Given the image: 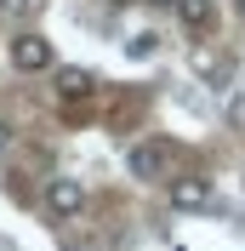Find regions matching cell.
<instances>
[{
	"label": "cell",
	"instance_id": "4",
	"mask_svg": "<svg viewBox=\"0 0 245 251\" xmlns=\"http://www.w3.org/2000/svg\"><path fill=\"white\" fill-rule=\"evenodd\" d=\"M131 172H137V177L166 172V143H137V149H131Z\"/></svg>",
	"mask_w": 245,
	"mask_h": 251
},
{
	"label": "cell",
	"instance_id": "2",
	"mask_svg": "<svg viewBox=\"0 0 245 251\" xmlns=\"http://www.w3.org/2000/svg\"><path fill=\"white\" fill-rule=\"evenodd\" d=\"M12 63L23 69V75H40V69H51V46L40 40V34H17L12 40Z\"/></svg>",
	"mask_w": 245,
	"mask_h": 251
},
{
	"label": "cell",
	"instance_id": "3",
	"mask_svg": "<svg viewBox=\"0 0 245 251\" xmlns=\"http://www.w3.org/2000/svg\"><path fill=\"white\" fill-rule=\"evenodd\" d=\"M171 205H177V211L211 205V177H177V183H171Z\"/></svg>",
	"mask_w": 245,
	"mask_h": 251
},
{
	"label": "cell",
	"instance_id": "10",
	"mask_svg": "<svg viewBox=\"0 0 245 251\" xmlns=\"http://www.w3.org/2000/svg\"><path fill=\"white\" fill-rule=\"evenodd\" d=\"M6 143H12V126H6V120H0V149H6Z\"/></svg>",
	"mask_w": 245,
	"mask_h": 251
},
{
	"label": "cell",
	"instance_id": "9",
	"mask_svg": "<svg viewBox=\"0 0 245 251\" xmlns=\"http://www.w3.org/2000/svg\"><path fill=\"white\" fill-rule=\"evenodd\" d=\"M29 6H34V0H6V12H29Z\"/></svg>",
	"mask_w": 245,
	"mask_h": 251
},
{
	"label": "cell",
	"instance_id": "7",
	"mask_svg": "<svg viewBox=\"0 0 245 251\" xmlns=\"http://www.w3.org/2000/svg\"><path fill=\"white\" fill-rule=\"evenodd\" d=\"M125 51H131V57H154V51H160V34H154V29L131 34V40H125Z\"/></svg>",
	"mask_w": 245,
	"mask_h": 251
},
{
	"label": "cell",
	"instance_id": "11",
	"mask_svg": "<svg viewBox=\"0 0 245 251\" xmlns=\"http://www.w3.org/2000/svg\"><path fill=\"white\" fill-rule=\"evenodd\" d=\"M160 6H177V0H160Z\"/></svg>",
	"mask_w": 245,
	"mask_h": 251
},
{
	"label": "cell",
	"instance_id": "12",
	"mask_svg": "<svg viewBox=\"0 0 245 251\" xmlns=\"http://www.w3.org/2000/svg\"><path fill=\"white\" fill-rule=\"evenodd\" d=\"M240 12H245V0H240Z\"/></svg>",
	"mask_w": 245,
	"mask_h": 251
},
{
	"label": "cell",
	"instance_id": "5",
	"mask_svg": "<svg viewBox=\"0 0 245 251\" xmlns=\"http://www.w3.org/2000/svg\"><path fill=\"white\" fill-rule=\"evenodd\" d=\"M177 17H183L188 29H211V0H177Z\"/></svg>",
	"mask_w": 245,
	"mask_h": 251
},
{
	"label": "cell",
	"instance_id": "8",
	"mask_svg": "<svg viewBox=\"0 0 245 251\" xmlns=\"http://www.w3.org/2000/svg\"><path fill=\"white\" fill-rule=\"evenodd\" d=\"M228 120H234V126H245V97H234V103H228Z\"/></svg>",
	"mask_w": 245,
	"mask_h": 251
},
{
	"label": "cell",
	"instance_id": "1",
	"mask_svg": "<svg viewBox=\"0 0 245 251\" xmlns=\"http://www.w3.org/2000/svg\"><path fill=\"white\" fill-rule=\"evenodd\" d=\"M46 211L63 217V223L80 217V211H86V188H80L74 177H51V183H46Z\"/></svg>",
	"mask_w": 245,
	"mask_h": 251
},
{
	"label": "cell",
	"instance_id": "6",
	"mask_svg": "<svg viewBox=\"0 0 245 251\" xmlns=\"http://www.w3.org/2000/svg\"><path fill=\"white\" fill-rule=\"evenodd\" d=\"M92 92V75H86V69H63L57 75V97H86Z\"/></svg>",
	"mask_w": 245,
	"mask_h": 251
}]
</instances>
